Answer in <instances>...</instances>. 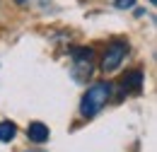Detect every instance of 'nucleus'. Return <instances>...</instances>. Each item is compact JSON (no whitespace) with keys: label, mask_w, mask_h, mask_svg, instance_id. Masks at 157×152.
Wrapping results in <instances>:
<instances>
[{"label":"nucleus","mask_w":157,"mask_h":152,"mask_svg":"<svg viewBox=\"0 0 157 152\" xmlns=\"http://www.w3.org/2000/svg\"><path fill=\"white\" fill-rule=\"evenodd\" d=\"M114 5H116L118 10H131V7L136 5V0H116Z\"/></svg>","instance_id":"nucleus-7"},{"label":"nucleus","mask_w":157,"mask_h":152,"mask_svg":"<svg viewBox=\"0 0 157 152\" xmlns=\"http://www.w3.org/2000/svg\"><path fill=\"white\" fill-rule=\"evenodd\" d=\"M94 73V51L92 48H75L73 63H70V75L78 85H85Z\"/></svg>","instance_id":"nucleus-2"},{"label":"nucleus","mask_w":157,"mask_h":152,"mask_svg":"<svg viewBox=\"0 0 157 152\" xmlns=\"http://www.w3.org/2000/svg\"><path fill=\"white\" fill-rule=\"evenodd\" d=\"M111 92H114L111 82H94L92 87H87V92L82 94V101H80V114L85 118H94L109 104Z\"/></svg>","instance_id":"nucleus-1"},{"label":"nucleus","mask_w":157,"mask_h":152,"mask_svg":"<svg viewBox=\"0 0 157 152\" xmlns=\"http://www.w3.org/2000/svg\"><path fill=\"white\" fill-rule=\"evenodd\" d=\"M140 87H143V73H140V70H133V73L123 75L121 89H123L126 94H128V92H140Z\"/></svg>","instance_id":"nucleus-5"},{"label":"nucleus","mask_w":157,"mask_h":152,"mask_svg":"<svg viewBox=\"0 0 157 152\" xmlns=\"http://www.w3.org/2000/svg\"><path fill=\"white\" fill-rule=\"evenodd\" d=\"M147 2H150V5H155V2H157V0H147Z\"/></svg>","instance_id":"nucleus-10"},{"label":"nucleus","mask_w":157,"mask_h":152,"mask_svg":"<svg viewBox=\"0 0 157 152\" xmlns=\"http://www.w3.org/2000/svg\"><path fill=\"white\" fill-rule=\"evenodd\" d=\"M15 2H17V5H24V2H27V0H15Z\"/></svg>","instance_id":"nucleus-9"},{"label":"nucleus","mask_w":157,"mask_h":152,"mask_svg":"<svg viewBox=\"0 0 157 152\" xmlns=\"http://www.w3.org/2000/svg\"><path fill=\"white\" fill-rule=\"evenodd\" d=\"M48 135H51L48 126H46V123H41V121H34V123H29V126H27V138H29V142L41 145V142H46V140H48Z\"/></svg>","instance_id":"nucleus-4"},{"label":"nucleus","mask_w":157,"mask_h":152,"mask_svg":"<svg viewBox=\"0 0 157 152\" xmlns=\"http://www.w3.org/2000/svg\"><path fill=\"white\" fill-rule=\"evenodd\" d=\"M24 152H46V150H41V147H34V150H24Z\"/></svg>","instance_id":"nucleus-8"},{"label":"nucleus","mask_w":157,"mask_h":152,"mask_svg":"<svg viewBox=\"0 0 157 152\" xmlns=\"http://www.w3.org/2000/svg\"><path fill=\"white\" fill-rule=\"evenodd\" d=\"M17 135V126L12 121H0V142H10Z\"/></svg>","instance_id":"nucleus-6"},{"label":"nucleus","mask_w":157,"mask_h":152,"mask_svg":"<svg viewBox=\"0 0 157 152\" xmlns=\"http://www.w3.org/2000/svg\"><path fill=\"white\" fill-rule=\"evenodd\" d=\"M126 53H128V41H121V39L111 41V44L106 46L104 58H101V70H104V73H114L118 65L123 63Z\"/></svg>","instance_id":"nucleus-3"}]
</instances>
